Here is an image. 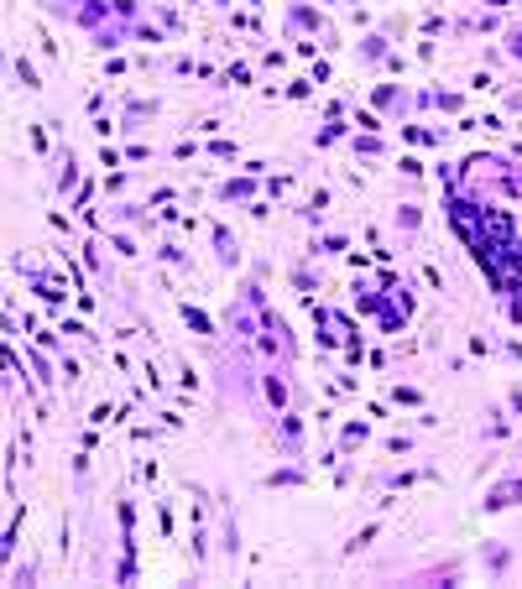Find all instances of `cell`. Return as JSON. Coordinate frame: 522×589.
<instances>
[{
	"mask_svg": "<svg viewBox=\"0 0 522 589\" xmlns=\"http://www.w3.org/2000/svg\"><path fill=\"white\" fill-rule=\"evenodd\" d=\"M507 506H522V480H496L486 490V511H507Z\"/></svg>",
	"mask_w": 522,
	"mask_h": 589,
	"instance_id": "6da1fadb",
	"label": "cell"
},
{
	"mask_svg": "<svg viewBox=\"0 0 522 589\" xmlns=\"http://www.w3.org/2000/svg\"><path fill=\"white\" fill-rule=\"evenodd\" d=\"M287 26L293 32H324V11H313L309 0H293L287 6Z\"/></svg>",
	"mask_w": 522,
	"mask_h": 589,
	"instance_id": "7a4b0ae2",
	"label": "cell"
},
{
	"mask_svg": "<svg viewBox=\"0 0 522 589\" xmlns=\"http://www.w3.org/2000/svg\"><path fill=\"white\" fill-rule=\"evenodd\" d=\"M261 397H267V401H272V407H277V412H287V401H293V391H287V381H282V370H267V376H261Z\"/></svg>",
	"mask_w": 522,
	"mask_h": 589,
	"instance_id": "3957f363",
	"label": "cell"
},
{
	"mask_svg": "<svg viewBox=\"0 0 522 589\" xmlns=\"http://www.w3.org/2000/svg\"><path fill=\"white\" fill-rule=\"evenodd\" d=\"M240 199H256V172H240L230 183H220V203H240Z\"/></svg>",
	"mask_w": 522,
	"mask_h": 589,
	"instance_id": "277c9868",
	"label": "cell"
},
{
	"mask_svg": "<svg viewBox=\"0 0 522 589\" xmlns=\"http://www.w3.org/2000/svg\"><path fill=\"white\" fill-rule=\"evenodd\" d=\"M277 438H282L287 459H298V454H303V423H298L293 412H282V423H277Z\"/></svg>",
	"mask_w": 522,
	"mask_h": 589,
	"instance_id": "5b68a950",
	"label": "cell"
},
{
	"mask_svg": "<svg viewBox=\"0 0 522 589\" xmlns=\"http://www.w3.org/2000/svg\"><path fill=\"white\" fill-rule=\"evenodd\" d=\"M214 256H220V266H240V240L225 224H214Z\"/></svg>",
	"mask_w": 522,
	"mask_h": 589,
	"instance_id": "8992f818",
	"label": "cell"
},
{
	"mask_svg": "<svg viewBox=\"0 0 522 589\" xmlns=\"http://www.w3.org/2000/svg\"><path fill=\"white\" fill-rule=\"evenodd\" d=\"M157 115V99H130L126 115H120V130H142V120Z\"/></svg>",
	"mask_w": 522,
	"mask_h": 589,
	"instance_id": "52a82bcc",
	"label": "cell"
},
{
	"mask_svg": "<svg viewBox=\"0 0 522 589\" xmlns=\"http://www.w3.org/2000/svg\"><path fill=\"white\" fill-rule=\"evenodd\" d=\"M371 105L376 110H407V94L397 83H376V89H371Z\"/></svg>",
	"mask_w": 522,
	"mask_h": 589,
	"instance_id": "ba28073f",
	"label": "cell"
},
{
	"mask_svg": "<svg viewBox=\"0 0 522 589\" xmlns=\"http://www.w3.org/2000/svg\"><path fill=\"white\" fill-rule=\"evenodd\" d=\"M303 480H309V475L298 470V464H287V470H272V475H267L261 485H267V490H298Z\"/></svg>",
	"mask_w": 522,
	"mask_h": 589,
	"instance_id": "9c48e42d",
	"label": "cell"
},
{
	"mask_svg": "<svg viewBox=\"0 0 522 589\" xmlns=\"http://www.w3.org/2000/svg\"><path fill=\"white\" fill-rule=\"evenodd\" d=\"M356 52H360V63H381V58H387V37H381V32L360 37V42H356Z\"/></svg>",
	"mask_w": 522,
	"mask_h": 589,
	"instance_id": "30bf717a",
	"label": "cell"
},
{
	"mask_svg": "<svg viewBox=\"0 0 522 589\" xmlns=\"http://www.w3.org/2000/svg\"><path fill=\"white\" fill-rule=\"evenodd\" d=\"M11 73H16V83H21V89H32V94H37V89H42V73H37L32 63L21 58V52H16V58H11Z\"/></svg>",
	"mask_w": 522,
	"mask_h": 589,
	"instance_id": "8fae6325",
	"label": "cell"
},
{
	"mask_svg": "<svg viewBox=\"0 0 522 589\" xmlns=\"http://www.w3.org/2000/svg\"><path fill=\"white\" fill-rule=\"evenodd\" d=\"M183 323H188L193 334H214V323H209V313H199L193 303H183Z\"/></svg>",
	"mask_w": 522,
	"mask_h": 589,
	"instance_id": "7c38bea8",
	"label": "cell"
},
{
	"mask_svg": "<svg viewBox=\"0 0 522 589\" xmlns=\"http://www.w3.org/2000/svg\"><path fill=\"white\" fill-rule=\"evenodd\" d=\"M73 183H79V162H73V157H63V172H58V193H73Z\"/></svg>",
	"mask_w": 522,
	"mask_h": 589,
	"instance_id": "4fadbf2b",
	"label": "cell"
},
{
	"mask_svg": "<svg viewBox=\"0 0 522 589\" xmlns=\"http://www.w3.org/2000/svg\"><path fill=\"white\" fill-rule=\"evenodd\" d=\"M110 219H120V224H142V203H115V209H110Z\"/></svg>",
	"mask_w": 522,
	"mask_h": 589,
	"instance_id": "5bb4252c",
	"label": "cell"
},
{
	"mask_svg": "<svg viewBox=\"0 0 522 589\" xmlns=\"http://www.w3.org/2000/svg\"><path fill=\"white\" fill-rule=\"evenodd\" d=\"M507 563H512L507 548H486V568H491V574H507Z\"/></svg>",
	"mask_w": 522,
	"mask_h": 589,
	"instance_id": "9a60e30c",
	"label": "cell"
},
{
	"mask_svg": "<svg viewBox=\"0 0 522 589\" xmlns=\"http://www.w3.org/2000/svg\"><path fill=\"white\" fill-rule=\"evenodd\" d=\"M157 256H162L167 266H183V261H188V256H183V246H173V240H167V246H157Z\"/></svg>",
	"mask_w": 522,
	"mask_h": 589,
	"instance_id": "2e32d148",
	"label": "cell"
},
{
	"mask_svg": "<svg viewBox=\"0 0 522 589\" xmlns=\"http://www.w3.org/2000/svg\"><path fill=\"white\" fill-rule=\"evenodd\" d=\"M418 219H423L418 203H403V209H397V224H403V230H418Z\"/></svg>",
	"mask_w": 522,
	"mask_h": 589,
	"instance_id": "e0dca14e",
	"label": "cell"
},
{
	"mask_svg": "<svg viewBox=\"0 0 522 589\" xmlns=\"http://www.w3.org/2000/svg\"><path fill=\"white\" fill-rule=\"evenodd\" d=\"M366 443V423H345V448H356Z\"/></svg>",
	"mask_w": 522,
	"mask_h": 589,
	"instance_id": "ac0fdd59",
	"label": "cell"
},
{
	"mask_svg": "<svg viewBox=\"0 0 522 589\" xmlns=\"http://www.w3.org/2000/svg\"><path fill=\"white\" fill-rule=\"evenodd\" d=\"M356 152L360 157H381V141H376V136H356Z\"/></svg>",
	"mask_w": 522,
	"mask_h": 589,
	"instance_id": "d6986e66",
	"label": "cell"
},
{
	"mask_svg": "<svg viewBox=\"0 0 522 589\" xmlns=\"http://www.w3.org/2000/svg\"><path fill=\"white\" fill-rule=\"evenodd\" d=\"M340 250H345V235H324L319 240V256H340Z\"/></svg>",
	"mask_w": 522,
	"mask_h": 589,
	"instance_id": "ffe728a7",
	"label": "cell"
},
{
	"mask_svg": "<svg viewBox=\"0 0 522 589\" xmlns=\"http://www.w3.org/2000/svg\"><path fill=\"white\" fill-rule=\"evenodd\" d=\"M11 584H37V563H21V568H11Z\"/></svg>",
	"mask_w": 522,
	"mask_h": 589,
	"instance_id": "44dd1931",
	"label": "cell"
},
{
	"mask_svg": "<svg viewBox=\"0 0 522 589\" xmlns=\"http://www.w3.org/2000/svg\"><path fill=\"white\" fill-rule=\"evenodd\" d=\"M79 376H84V370H79V360L68 355V360H63V386H79Z\"/></svg>",
	"mask_w": 522,
	"mask_h": 589,
	"instance_id": "7402d4cb",
	"label": "cell"
},
{
	"mask_svg": "<svg viewBox=\"0 0 522 589\" xmlns=\"http://www.w3.org/2000/svg\"><path fill=\"white\" fill-rule=\"evenodd\" d=\"M157 26H167V32H178L183 21H178V11H167V6H157Z\"/></svg>",
	"mask_w": 522,
	"mask_h": 589,
	"instance_id": "603a6c76",
	"label": "cell"
},
{
	"mask_svg": "<svg viewBox=\"0 0 522 589\" xmlns=\"http://www.w3.org/2000/svg\"><path fill=\"white\" fill-rule=\"evenodd\" d=\"M136 37H142V42H162V26H146V21H136Z\"/></svg>",
	"mask_w": 522,
	"mask_h": 589,
	"instance_id": "cb8c5ba5",
	"label": "cell"
},
{
	"mask_svg": "<svg viewBox=\"0 0 522 589\" xmlns=\"http://www.w3.org/2000/svg\"><path fill=\"white\" fill-rule=\"evenodd\" d=\"M110 250H120V256H136V240H130V235H115V240H110Z\"/></svg>",
	"mask_w": 522,
	"mask_h": 589,
	"instance_id": "d4e9b609",
	"label": "cell"
},
{
	"mask_svg": "<svg viewBox=\"0 0 522 589\" xmlns=\"http://www.w3.org/2000/svg\"><path fill=\"white\" fill-rule=\"evenodd\" d=\"M512 52H517V58H522V26H517V32H512Z\"/></svg>",
	"mask_w": 522,
	"mask_h": 589,
	"instance_id": "484cf974",
	"label": "cell"
},
{
	"mask_svg": "<svg viewBox=\"0 0 522 589\" xmlns=\"http://www.w3.org/2000/svg\"><path fill=\"white\" fill-rule=\"evenodd\" d=\"M512 407H517V412H522V386H512Z\"/></svg>",
	"mask_w": 522,
	"mask_h": 589,
	"instance_id": "4316f807",
	"label": "cell"
}]
</instances>
